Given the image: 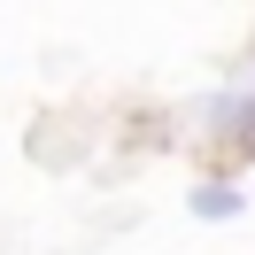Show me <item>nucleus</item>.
Returning <instances> with one entry per match:
<instances>
[{
    "instance_id": "nucleus-1",
    "label": "nucleus",
    "mask_w": 255,
    "mask_h": 255,
    "mask_svg": "<svg viewBox=\"0 0 255 255\" xmlns=\"http://www.w3.org/2000/svg\"><path fill=\"white\" fill-rule=\"evenodd\" d=\"M193 217H209V224L240 217V193H232V186H193Z\"/></svg>"
}]
</instances>
